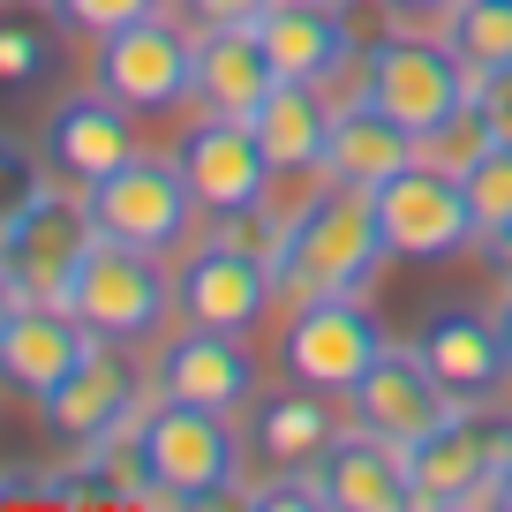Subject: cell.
Segmentation results:
<instances>
[{"label": "cell", "instance_id": "6da1fadb", "mask_svg": "<svg viewBox=\"0 0 512 512\" xmlns=\"http://www.w3.org/2000/svg\"><path fill=\"white\" fill-rule=\"evenodd\" d=\"M384 226H377V204L369 189L354 181H332L309 189L302 204L287 211V241H279V287L287 294H369L384 272Z\"/></svg>", "mask_w": 512, "mask_h": 512}, {"label": "cell", "instance_id": "7a4b0ae2", "mask_svg": "<svg viewBox=\"0 0 512 512\" xmlns=\"http://www.w3.org/2000/svg\"><path fill=\"white\" fill-rule=\"evenodd\" d=\"M136 460H144L151 505H219L241 482V445L226 430V415L189 400H159L136 422Z\"/></svg>", "mask_w": 512, "mask_h": 512}, {"label": "cell", "instance_id": "3957f363", "mask_svg": "<svg viewBox=\"0 0 512 512\" xmlns=\"http://www.w3.org/2000/svg\"><path fill=\"white\" fill-rule=\"evenodd\" d=\"M61 302L91 324V339H106V347H136V339H151L166 324V309H174V279L159 272V249L91 241Z\"/></svg>", "mask_w": 512, "mask_h": 512}, {"label": "cell", "instance_id": "277c9868", "mask_svg": "<svg viewBox=\"0 0 512 512\" xmlns=\"http://www.w3.org/2000/svg\"><path fill=\"white\" fill-rule=\"evenodd\" d=\"M369 204H377L384 249L400 256V264H452L460 249L482 241L460 174H445V166H430V159H415V166H400L392 181H377Z\"/></svg>", "mask_w": 512, "mask_h": 512}, {"label": "cell", "instance_id": "5b68a950", "mask_svg": "<svg viewBox=\"0 0 512 512\" xmlns=\"http://www.w3.org/2000/svg\"><path fill=\"white\" fill-rule=\"evenodd\" d=\"M362 98H377L392 121H407L415 136L445 128L452 113L475 98V76L460 68V53L445 38H415V31H384L362 53Z\"/></svg>", "mask_w": 512, "mask_h": 512}, {"label": "cell", "instance_id": "8992f818", "mask_svg": "<svg viewBox=\"0 0 512 512\" xmlns=\"http://www.w3.org/2000/svg\"><path fill=\"white\" fill-rule=\"evenodd\" d=\"M83 211H91L98 241H128V249H174L189 234V181H181V159H121L113 174L83 181Z\"/></svg>", "mask_w": 512, "mask_h": 512}, {"label": "cell", "instance_id": "52a82bcc", "mask_svg": "<svg viewBox=\"0 0 512 512\" xmlns=\"http://www.w3.org/2000/svg\"><path fill=\"white\" fill-rule=\"evenodd\" d=\"M392 347L369 309V294H309L294 309V324L279 332V362L294 384H317V392H354L362 369Z\"/></svg>", "mask_w": 512, "mask_h": 512}, {"label": "cell", "instance_id": "ba28073f", "mask_svg": "<svg viewBox=\"0 0 512 512\" xmlns=\"http://www.w3.org/2000/svg\"><path fill=\"white\" fill-rule=\"evenodd\" d=\"M279 302V264L256 249H234V241H196L174 272V309L189 324H211V332H256Z\"/></svg>", "mask_w": 512, "mask_h": 512}, {"label": "cell", "instance_id": "9c48e42d", "mask_svg": "<svg viewBox=\"0 0 512 512\" xmlns=\"http://www.w3.org/2000/svg\"><path fill=\"white\" fill-rule=\"evenodd\" d=\"M189 76H196V38H181L166 16H144L128 31H106L91 53V83L113 91L128 113H166L189 98Z\"/></svg>", "mask_w": 512, "mask_h": 512}, {"label": "cell", "instance_id": "30bf717a", "mask_svg": "<svg viewBox=\"0 0 512 512\" xmlns=\"http://www.w3.org/2000/svg\"><path fill=\"white\" fill-rule=\"evenodd\" d=\"M512 460V422L497 415H460L452 407L430 437L407 445V475H415V505H490L497 467Z\"/></svg>", "mask_w": 512, "mask_h": 512}, {"label": "cell", "instance_id": "8fae6325", "mask_svg": "<svg viewBox=\"0 0 512 512\" xmlns=\"http://www.w3.org/2000/svg\"><path fill=\"white\" fill-rule=\"evenodd\" d=\"M91 241L98 234H91L83 196H53L46 189L31 211H16V219L0 226V264H8V279H16L23 302H61Z\"/></svg>", "mask_w": 512, "mask_h": 512}, {"label": "cell", "instance_id": "7c38bea8", "mask_svg": "<svg viewBox=\"0 0 512 512\" xmlns=\"http://www.w3.org/2000/svg\"><path fill=\"white\" fill-rule=\"evenodd\" d=\"M181 181H189L196 211H241L256 204V196H272V174L279 166L264 159V144H256V128L234 121V113H211V121H196L189 136H181Z\"/></svg>", "mask_w": 512, "mask_h": 512}, {"label": "cell", "instance_id": "4fadbf2b", "mask_svg": "<svg viewBox=\"0 0 512 512\" xmlns=\"http://www.w3.org/2000/svg\"><path fill=\"white\" fill-rule=\"evenodd\" d=\"M38 422H46V437H61V445L121 437L128 422H136V369L121 362V347L98 339V347L46 392V400H38Z\"/></svg>", "mask_w": 512, "mask_h": 512}, {"label": "cell", "instance_id": "5bb4252c", "mask_svg": "<svg viewBox=\"0 0 512 512\" xmlns=\"http://www.w3.org/2000/svg\"><path fill=\"white\" fill-rule=\"evenodd\" d=\"M91 347H98L91 324L68 302H16L0 317V384L23 392V400H46Z\"/></svg>", "mask_w": 512, "mask_h": 512}, {"label": "cell", "instance_id": "9a60e30c", "mask_svg": "<svg viewBox=\"0 0 512 512\" xmlns=\"http://www.w3.org/2000/svg\"><path fill=\"white\" fill-rule=\"evenodd\" d=\"M317 505L332 512H407L415 505V475H407V445L400 437H377V430H339L332 452L317 467Z\"/></svg>", "mask_w": 512, "mask_h": 512}, {"label": "cell", "instance_id": "2e32d148", "mask_svg": "<svg viewBox=\"0 0 512 512\" xmlns=\"http://www.w3.org/2000/svg\"><path fill=\"white\" fill-rule=\"evenodd\" d=\"M354 400V422L362 430H377V437H400V445H415V437H430L437 422L452 415V392L430 377V362H422L415 347H384L377 362L362 369V384L347 392Z\"/></svg>", "mask_w": 512, "mask_h": 512}, {"label": "cell", "instance_id": "e0dca14e", "mask_svg": "<svg viewBox=\"0 0 512 512\" xmlns=\"http://www.w3.org/2000/svg\"><path fill=\"white\" fill-rule=\"evenodd\" d=\"M159 392L166 400L211 407V415H234V407L256 400V354L241 347V332H211V324H189L159 347Z\"/></svg>", "mask_w": 512, "mask_h": 512}, {"label": "cell", "instance_id": "ac0fdd59", "mask_svg": "<svg viewBox=\"0 0 512 512\" xmlns=\"http://www.w3.org/2000/svg\"><path fill=\"white\" fill-rule=\"evenodd\" d=\"M38 151H46L53 174L68 181H98L113 174L121 159H136V121H128V106L113 91H68L61 106L46 113V136H38Z\"/></svg>", "mask_w": 512, "mask_h": 512}, {"label": "cell", "instance_id": "d6986e66", "mask_svg": "<svg viewBox=\"0 0 512 512\" xmlns=\"http://www.w3.org/2000/svg\"><path fill=\"white\" fill-rule=\"evenodd\" d=\"M415 354L430 362V377L445 384L460 407L490 400L497 384L512 377L505 332H497V317H482V309H430V324L415 332Z\"/></svg>", "mask_w": 512, "mask_h": 512}, {"label": "cell", "instance_id": "ffe728a7", "mask_svg": "<svg viewBox=\"0 0 512 512\" xmlns=\"http://www.w3.org/2000/svg\"><path fill=\"white\" fill-rule=\"evenodd\" d=\"M272 83H279V68H272V53H264V38H256V23H204V38H196V76H189L196 106L249 121V113L272 98Z\"/></svg>", "mask_w": 512, "mask_h": 512}, {"label": "cell", "instance_id": "44dd1931", "mask_svg": "<svg viewBox=\"0 0 512 512\" xmlns=\"http://www.w3.org/2000/svg\"><path fill=\"white\" fill-rule=\"evenodd\" d=\"M256 38H264L272 68L294 83H332L354 61V31L339 16V0H279L256 16Z\"/></svg>", "mask_w": 512, "mask_h": 512}, {"label": "cell", "instance_id": "7402d4cb", "mask_svg": "<svg viewBox=\"0 0 512 512\" xmlns=\"http://www.w3.org/2000/svg\"><path fill=\"white\" fill-rule=\"evenodd\" d=\"M332 121H339V106H324V83H294V76H279L272 98L249 113L256 144H264V159H272L279 174H324V159H332Z\"/></svg>", "mask_w": 512, "mask_h": 512}, {"label": "cell", "instance_id": "603a6c76", "mask_svg": "<svg viewBox=\"0 0 512 512\" xmlns=\"http://www.w3.org/2000/svg\"><path fill=\"white\" fill-rule=\"evenodd\" d=\"M415 159H422V136H415L407 121H392L377 98L339 106V121H332V159H324V174H332V181L377 189V181H392L400 166H415Z\"/></svg>", "mask_w": 512, "mask_h": 512}, {"label": "cell", "instance_id": "cb8c5ba5", "mask_svg": "<svg viewBox=\"0 0 512 512\" xmlns=\"http://www.w3.org/2000/svg\"><path fill=\"white\" fill-rule=\"evenodd\" d=\"M256 452L279 467V475H309V467L332 452V437H339V415H332V400H324L317 384H294L287 377V392H272V400H256Z\"/></svg>", "mask_w": 512, "mask_h": 512}, {"label": "cell", "instance_id": "d4e9b609", "mask_svg": "<svg viewBox=\"0 0 512 512\" xmlns=\"http://www.w3.org/2000/svg\"><path fill=\"white\" fill-rule=\"evenodd\" d=\"M61 31L68 23L38 0H0V98H23L61 68Z\"/></svg>", "mask_w": 512, "mask_h": 512}, {"label": "cell", "instance_id": "484cf974", "mask_svg": "<svg viewBox=\"0 0 512 512\" xmlns=\"http://www.w3.org/2000/svg\"><path fill=\"white\" fill-rule=\"evenodd\" d=\"M445 46L460 53L475 91L490 76H512V0H452L445 8Z\"/></svg>", "mask_w": 512, "mask_h": 512}, {"label": "cell", "instance_id": "4316f807", "mask_svg": "<svg viewBox=\"0 0 512 512\" xmlns=\"http://www.w3.org/2000/svg\"><path fill=\"white\" fill-rule=\"evenodd\" d=\"M490 144H497V128H490V106H482V91H475L445 128H430V136H422V159L445 166V174H467V166H475Z\"/></svg>", "mask_w": 512, "mask_h": 512}, {"label": "cell", "instance_id": "83f0119b", "mask_svg": "<svg viewBox=\"0 0 512 512\" xmlns=\"http://www.w3.org/2000/svg\"><path fill=\"white\" fill-rule=\"evenodd\" d=\"M460 189H467V204H475V226H482V234L512 226V144H490V151L460 174Z\"/></svg>", "mask_w": 512, "mask_h": 512}, {"label": "cell", "instance_id": "f1b7e54d", "mask_svg": "<svg viewBox=\"0 0 512 512\" xmlns=\"http://www.w3.org/2000/svg\"><path fill=\"white\" fill-rule=\"evenodd\" d=\"M38 196H46V151H31L23 136L0 128V226L16 219V211H31Z\"/></svg>", "mask_w": 512, "mask_h": 512}, {"label": "cell", "instance_id": "f546056e", "mask_svg": "<svg viewBox=\"0 0 512 512\" xmlns=\"http://www.w3.org/2000/svg\"><path fill=\"white\" fill-rule=\"evenodd\" d=\"M211 234L234 241V249L272 256V264H279V241H287V211H279L272 196H256V204H241V211H219V226H211Z\"/></svg>", "mask_w": 512, "mask_h": 512}, {"label": "cell", "instance_id": "4dcf8cb0", "mask_svg": "<svg viewBox=\"0 0 512 512\" xmlns=\"http://www.w3.org/2000/svg\"><path fill=\"white\" fill-rule=\"evenodd\" d=\"M166 0H53V16L68 23V31H83V38H106V31H128V23H144V16H159Z\"/></svg>", "mask_w": 512, "mask_h": 512}, {"label": "cell", "instance_id": "1f68e13d", "mask_svg": "<svg viewBox=\"0 0 512 512\" xmlns=\"http://www.w3.org/2000/svg\"><path fill=\"white\" fill-rule=\"evenodd\" d=\"M204 23H256L264 8H279V0H189Z\"/></svg>", "mask_w": 512, "mask_h": 512}, {"label": "cell", "instance_id": "d6a6232c", "mask_svg": "<svg viewBox=\"0 0 512 512\" xmlns=\"http://www.w3.org/2000/svg\"><path fill=\"white\" fill-rule=\"evenodd\" d=\"M482 106H490L497 144H512V76H490V83H482Z\"/></svg>", "mask_w": 512, "mask_h": 512}, {"label": "cell", "instance_id": "836d02e7", "mask_svg": "<svg viewBox=\"0 0 512 512\" xmlns=\"http://www.w3.org/2000/svg\"><path fill=\"white\" fill-rule=\"evenodd\" d=\"M482 264L497 272V287H512V226H497V234H482Z\"/></svg>", "mask_w": 512, "mask_h": 512}, {"label": "cell", "instance_id": "e575fe53", "mask_svg": "<svg viewBox=\"0 0 512 512\" xmlns=\"http://www.w3.org/2000/svg\"><path fill=\"white\" fill-rule=\"evenodd\" d=\"M384 8H392V16H445L452 0H384Z\"/></svg>", "mask_w": 512, "mask_h": 512}, {"label": "cell", "instance_id": "d590c367", "mask_svg": "<svg viewBox=\"0 0 512 512\" xmlns=\"http://www.w3.org/2000/svg\"><path fill=\"white\" fill-rule=\"evenodd\" d=\"M490 505H497V512H512V460L497 467V482H490Z\"/></svg>", "mask_w": 512, "mask_h": 512}, {"label": "cell", "instance_id": "8d00e7d4", "mask_svg": "<svg viewBox=\"0 0 512 512\" xmlns=\"http://www.w3.org/2000/svg\"><path fill=\"white\" fill-rule=\"evenodd\" d=\"M16 302H23V294H16V279H8V264H0V317H8Z\"/></svg>", "mask_w": 512, "mask_h": 512}, {"label": "cell", "instance_id": "74e56055", "mask_svg": "<svg viewBox=\"0 0 512 512\" xmlns=\"http://www.w3.org/2000/svg\"><path fill=\"white\" fill-rule=\"evenodd\" d=\"M497 332H505V354H512V287H505V302H497Z\"/></svg>", "mask_w": 512, "mask_h": 512}]
</instances>
